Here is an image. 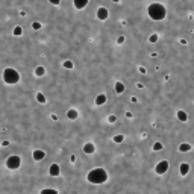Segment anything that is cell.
Wrapping results in <instances>:
<instances>
[{"label":"cell","mask_w":194,"mask_h":194,"mask_svg":"<svg viewBox=\"0 0 194 194\" xmlns=\"http://www.w3.org/2000/svg\"><path fill=\"white\" fill-rule=\"evenodd\" d=\"M108 9L106 8H99V9H97V18H99V20H106L108 18Z\"/></svg>","instance_id":"52a82bcc"},{"label":"cell","mask_w":194,"mask_h":194,"mask_svg":"<svg viewBox=\"0 0 194 194\" xmlns=\"http://www.w3.org/2000/svg\"><path fill=\"white\" fill-rule=\"evenodd\" d=\"M108 120H109V123H114V121L117 120V117H115V115H109V118H108Z\"/></svg>","instance_id":"d4e9b609"},{"label":"cell","mask_w":194,"mask_h":194,"mask_svg":"<svg viewBox=\"0 0 194 194\" xmlns=\"http://www.w3.org/2000/svg\"><path fill=\"white\" fill-rule=\"evenodd\" d=\"M2 146H5V147H6V146H9V141H3V143H2Z\"/></svg>","instance_id":"4316f807"},{"label":"cell","mask_w":194,"mask_h":194,"mask_svg":"<svg viewBox=\"0 0 194 194\" xmlns=\"http://www.w3.org/2000/svg\"><path fill=\"white\" fill-rule=\"evenodd\" d=\"M149 41H150V43H156V41H158V35H150Z\"/></svg>","instance_id":"603a6c76"},{"label":"cell","mask_w":194,"mask_h":194,"mask_svg":"<svg viewBox=\"0 0 194 194\" xmlns=\"http://www.w3.org/2000/svg\"><path fill=\"white\" fill-rule=\"evenodd\" d=\"M40 194H58V191L53 189V188H46V189H43Z\"/></svg>","instance_id":"e0dca14e"},{"label":"cell","mask_w":194,"mask_h":194,"mask_svg":"<svg viewBox=\"0 0 194 194\" xmlns=\"http://www.w3.org/2000/svg\"><path fill=\"white\" fill-rule=\"evenodd\" d=\"M123 140H124L123 135H115V137H114V143H121Z\"/></svg>","instance_id":"ffe728a7"},{"label":"cell","mask_w":194,"mask_h":194,"mask_svg":"<svg viewBox=\"0 0 194 194\" xmlns=\"http://www.w3.org/2000/svg\"><path fill=\"white\" fill-rule=\"evenodd\" d=\"M32 27L37 31V29H40V27H41V24H40V23H34V24H32Z\"/></svg>","instance_id":"484cf974"},{"label":"cell","mask_w":194,"mask_h":194,"mask_svg":"<svg viewBox=\"0 0 194 194\" xmlns=\"http://www.w3.org/2000/svg\"><path fill=\"white\" fill-rule=\"evenodd\" d=\"M14 35H15V37L21 35V27H15V29H14Z\"/></svg>","instance_id":"7402d4cb"},{"label":"cell","mask_w":194,"mask_h":194,"mask_svg":"<svg viewBox=\"0 0 194 194\" xmlns=\"http://www.w3.org/2000/svg\"><path fill=\"white\" fill-rule=\"evenodd\" d=\"M32 156H34L35 161H43V159L46 158V153H44L43 150H35V152L32 153Z\"/></svg>","instance_id":"ba28073f"},{"label":"cell","mask_w":194,"mask_h":194,"mask_svg":"<svg viewBox=\"0 0 194 194\" xmlns=\"http://www.w3.org/2000/svg\"><path fill=\"white\" fill-rule=\"evenodd\" d=\"M3 80L8 83V85H15L18 80H20V74L14 70V68H6L3 71Z\"/></svg>","instance_id":"3957f363"},{"label":"cell","mask_w":194,"mask_h":194,"mask_svg":"<svg viewBox=\"0 0 194 194\" xmlns=\"http://www.w3.org/2000/svg\"><path fill=\"white\" fill-rule=\"evenodd\" d=\"M20 162H21V161H20V158L14 155V156H9V158H8V161H6V167H8L9 170H17V168L20 167Z\"/></svg>","instance_id":"277c9868"},{"label":"cell","mask_w":194,"mask_h":194,"mask_svg":"<svg viewBox=\"0 0 194 194\" xmlns=\"http://www.w3.org/2000/svg\"><path fill=\"white\" fill-rule=\"evenodd\" d=\"M67 115H68L70 120H74V118H77V111H76V109H70Z\"/></svg>","instance_id":"9a60e30c"},{"label":"cell","mask_w":194,"mask_h":194,"mask_svg":"<svg viewBox=\"0 0 194 194\" xmlns=\"http://www.w3.org/2000/svg\"><path fill=\"white\" fill-rule=\"evenodd\" d=\"M94 150H95V147H94L92 143H86V144L83 146V152L88 153V155H89V153H94Z\"/></svg>","instance_id":"9c48e42d"},{"label":"cell","mask_w":194,"mask_h":194,"mask_svg":"<svg viewBox=\"0 0 194 194\" xmlns=\"http://www.w3.org/2000/svg\"><path fill=\"white\" fill-rule=\"evenodd\" d=\"M88 180L91 183H103L108 180V173L103 168H94L88 173Z\"/></svg>","instance_id":"7a4b0ae2"},{"label":"cell","mask_w":194,"mask_h":194,"mask_svg":"<svg viewBox=\"0 0 194 194\" xmlns=\"http://www.w3.org/2000/svg\"><path fill=\"white\" fill-rule=\"evenodd\" d=\"M179 150H180V152H189V150H191V144L183 143V144H180V146H179Z\"/></svg>","instance_id":"5bb4252c"},{"label":"cell","mask_w":194,"mask_h":194,"mask_svg":"<svg viewBox=\"0 0 194 194\" xmlns=\"http://www.w3.org/2000/svg\"><path fill=\"white\" fill-rule=\"evenodd\" d=\"M86 5H88V2H86V0H79V2H74L76 9H82V8H85Z\"/></svg>","instance_id":"7c38bea8"},{"label":"cell","mask_w":194,"mask_h":194,"mask_svg":"<svg viewBox=\"0 0 194 194\" xmlns=\"http://www.w3.org/2000/svg\"><path fill=\"white\" fill-rule=\"evenodd\" d=\"M37 100H38L40 103H46V97H44V94L38 92V94H37Z\"/></svg>","instance_id":"d6986e66"},{"label":"cell","mask_w":194,"mask_h":194,"mask_svg":"<svg viewBox=\"0 0 194 194\" xmlns=\"http://www.w3.org/2000/svg\"><path fill=\"white\" fill-rule=\"evenodd\" d=\"M177 118H179L180 121H186V114H185L183 111H177Z\"/></svg>","instance_id":"ac0fdd59"},{"label":"cell","mask_w":194,"mask_h":194,"mask_svg":"<svg viewBox=\"0 0 194 194\" xmlns=\"http://www.w3.org/2000/svg\"><path fill=\"white\" fill-rule=\"evenodd\" d=\"M161 149H162V144H159V143H156L153 146V150H161Z\"/></svg>","instance_id":"cb8c5ba5"},{"label":"cell","mask_w":194,"mask_h":194,"mask_svg":"<svg viewBox=\"0 0 194 194\" xmlns=\"http://www.w3.org/2000/svg\"><path fill=\"white\" fill-rule=\"evenodd\" d=\"M147 14H149V17L152 20H156L158 21V20H164L165 18L167 11H165L164 5H161V3H152L149 6V9H147Z\"/></svg>","instance_id":"6da1fadb"},{"label":"cell","mask_w":194,"mask_h":194,"mask_svg":"<svg viewBox=\"0 0 194 194\" xmlns=\"http://www.w3.org/2000/svg\"><path fill=\"white\" fill-rule=\"evenodd\" d=\"M123 91H124V85H123L121 82H117V83H115V92H117V94H121Z\"/></svg>","instance_id":"4fadbf2b"},{"label":"cell","mask_w":194,"mask_h":194,"mask_svg":"<svg viewBox=\"0 0 194 194\" xmlns=\"http://www.w3.org/2000/svg\"><path fill=\"white\" fill-rule=\"evenodd\" d=\"M64 67H65V68H73V62H71V61H65V62H64Z\"/></svg>","instance_id":"44dd1931"},{"label":"cell","mask_w":194,"mask_h":194,"mask_svg":"<svg viewBox=\"0 0 194 194\" xmlns=\"http://www.w3.org/2000/svg\"><path fill=\"white\" fill-rule=\"evenodd\" d=\"M167 170H168V162H167V161H161V162H158L156 167H155L156 174H164Z\"/></svg>","instance_id":"5b68a950"},{"label":"cell","mask_w":194,"mask_h":194,"mask_svg":"<svg viewBox=\"0 0 194 194\" xmlns=\"http://www.w3.org/2000/svg\"><path fill=\"white\" fill-rule=\"evenodd\" d=\"M179 171H180V174H182V176L188 174V171H189V164H186V162L180 164V167H179Z\"/></svg>","instance_id":"30bf717a"},{"label":"cell","mask_w":194,"mask_h":194,"mask_svg":"<svg viewBox=\"0 0 194 194\" xmlns=\"http://www.w3.org/2000/svg\"><path fill=\"white\" fill-rule=\"evenodd\" d=\"M49 174H50V176H53V177L59 176V174H61V168H59V165H58V164H52V165H50V168H49Z\"/></svg>","instance_id":"8992f818"},{"label":"cell","mask_w":194,"mask_h":194,"mask_svg":"<svg viewBox=\"0 0 194 194\" xmlns=\"http://www.w3.org/2000/svg\"><path fill=\"white\" fill-rule=\"evenodd\" d=\"M44 73H46V68L44 67H37L35 68V74L37 76H44Z\"/></svg>","instance_id":"2e32d148"},{"label":"cell","mask_w":194,"mask_h":194,"mask_svg":"<svg viewBox=\"0 0 194 194\" xmlns=\"http://www.w3.org/2000/svg\"><path fill=\"white\" fill-rule=\"evenodd\" d=\"M105 102H106V95H105V94H100V95H97V97H95V105H97V106L103 105Z\"/></svg>","instance_id":"8fae6325"}]
</instances>
